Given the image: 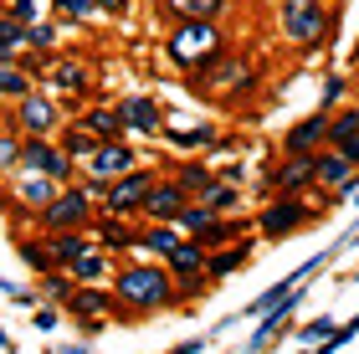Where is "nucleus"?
<instances>
[{"mask_svg": "<svg viewBox=\"0 0 359 354\" xmlns=\"http://www.w3.org/2000/svg\"><path fill=\"white\" fill-rule=\"evenodd\" d=\"M334 334V318H313V324H303V339H329Z\"/></svg>", "mask_w": 359, "mask_h": 354, "instance_id": "obj_39", "label": "nucleus"}, {"mask_svg": "<svg viewBox=\"0 0 359 354\" xmlns=\"http://www.w3.org/2000/svg\"><path fill=\"white\" fill-rule=\"evenodd\" d=\"M41 83H46V98H83L93 88V67L83 57H46Z\"/></svg>", "mask_w": 359, "mask_h": 354, "instance_id": "obj_11", "label": "nucleus"}, {"mask_svg": "<svg viewBox=\"0 0 359 354\" xmlns=\"http://www.w3.org/2000/svg\"><path fill=\"white\" fill-rule=\"evenodd\" d=\"M57 180H46V175H31V170H15L11 175V205H21L26 216H36L41 205H52L57 200Z\"/></svg>", "mask_w": 359, "mask_h": 354, "instance_id": "obj_15", "label": "nucleus"}, {"mask_svg": "<svg viewBox=\"0 0 359 354\" xmlns=\"http://www.w3.org/2000/svg\"><path fill=\"white\" fill-rule=\"evenodd\" d=\"M113 114H118L123 134H139V139H154L159 128H165V108H159L149 93H128V98H118Z\"/></svg>", "mask_w": 359, "mask_h": 354, "instance_id": "obj_13", "label": "nucleus"}, {"mask_svg": "<svg viewBox=\"0 0 359 354\" xmlns=\"http://www.w3.org/2000/svg\"><path fill=\"white\" fill-rule=\"evenodd\" d=\"M170 180H175L180 190H185L190 200H201V196H205V185L216 180V175H210L205 165H175V175H170Z\"/></svg>", "mask_w": 359, "mask_h": 354, "instance_id": "obj_30", "label": "nucleus"}, {"mask_svg": "<svg viewBox=\"0 0 359 354\" xmlns=\"http://www.w3.org/2000/svg\"><path fill=\"white\" fill-rule=\"evenodd\" d=\"M57 272H67L72 287H103V282L113 278V257H108L103 247H93V241H88V247L77 252L67 267H57Z\"/></svg>", "mask_w": 359, "mask_h": 354, "instance_id": "obj_18", "label": "nucleus"}, {"mask_svg": "<svg viewBox=\"0 0 359 354\" xmlns=\"http://www.w3.org/2000/svg\"><path fill=\"white\" fill-rule=\"evenodd\" d=\"M108 293L118 298L123 318H149V313L180 303V287L165 272V262H123V267H113V287Z\"/></svg>", "mask_w": 359, "mask_h": 354, "instance_id": "obj_1", "label": "nucleus"}, {"mask_svg": "<svg viewBox=\"0 0 359 354\" xmlns=\"http://www.w3.org/2000/svg\"><path fill=\"white\" fill-rule=\"evenodd\" d=\"M77 123H83V128H88V134H93L97 144L128 139V134H123V123H118V114H113V108H83V114H77Z\"/></svg>", "mask_w": 359, "mask_h": 354, "instance_id": "obj_24", "label": "nucleus"}, {"mask_svg": "<svg viewBox=\"0 0 359 354\" xmlns=\"http://www.w3.org/2000/svg\"><path fill=\"white\" fill-rule=\"evenodd\" d=\"M323 134H329V114H313V118H303V123L287 134L283 154H318V149H323Z\"/></svg>", "mask_w": 359, "mask_h": 354, "instance_id": "obj_21", "label": "nucleus"}, {"mask_svg": "<svg viewBox=\"0 0 359 354\" xmlns=\"http://www.w3.org/2000/svg\"><path fill=\"white\" fill-rule=\"evenodd\" d=\"M15 165H21V134H15V128H0V180H11Z\"/></svg>", "mask_w": 359, "mask_h": 354, "instance_id": "obj_33", "label": "nucleus"}, {"mask_svg": "<svg viewBox=\"0 0 359 354\" xmlns=\"http://www.w3.org/2000/svg\"><path fill=\"white\" fill-rule=\"evenodd\" d=\"M313 159L318 154H283V165L267 175V190L272 196H303L313 185Z\"/></svg>", "mask_w": 359, "mask_h": 354, "instance_id": "obj_17", "label": "nucleus"}, {"mask_svg": "<svg viewBox=\"0 0 359 354\" xmlns=\"http://www.w3.org/2000/svg\"><path fill=\"white\" fill-rule=\"evenodd\" d=\"M67 123L62 118V108H57V98H46V93H36L31 88L26 98H15V114H11V128L21 139H57V128Z\"/></svg>", "mask_w": 359, "mask_h": 354, "instance_id": "obj_7", "label": "nucleus"}, {"mask_svg": "<svg viewBox=\"0 0 359 354\" xmlns=\"http://www.w3.org/2000/svg\"><path fill=\"white\" fill-rule=\"evenodd\" d=\"M201 205H205V211H216V216H231L236 205H241V190H236L231 180H221V175H216V180L205 185V196H201Z\"/></svg>", "mask_w": 359, "mask_h": 354, "instance_id": "obj_27", "label": "nucleus"}, {"mask_svg": "<svg viewBox=\"0 0 359 354\" xmlns=\"http://www.w3.org/2000/svg\"><path fill=\"white\" fill-rule=\"evenodd\" d=\"M77 170H83V185H108V180H118V175L139 170V154L128 149V139H113V144H97Z\"/></svg>", "mask_w": 359, "mask_h": 354, "instance_id": "obj_10", "label": "nucleus"}, {"mask_svg": "<svg viewBox=\"0 0 359 354\" xmlns=\"http://www.w3.org/2000/svg\"><path fill=\"white\" fill-rule=\"evenodd\" d=\"M252 6H272V0H252Z\"/></svg>", "mask_w": 359, "mask_h": 354, "instance_id": "obj_44", "label": "nucleus"}, {"mask_svg": "<svg viewBox=\"0 0 359 354\" xmlns=\"http://www.w3.org/2000/svg\"><path fill=\"white\" fill-rule=\"evenodd\" d=\"M57 324H62V308H52V303H46V308H36V329H41V334H52Z\"/></svg>", "mask_w": 359, "mask_h": 354, "instance_id": "obj_38", "label": "nucleus"}, {"mask_svg": "<svg viewBox=\"0 0 359 354\" xmlns=\"http://www.w3.org/2000/svg\"><path fill=\"white\" fill-rule=\"evenodd\" d=\"M57 354H88V349L83 344H67V349H57Z\"/></svg>", "mask_w": 359, "mask_h": 354, "instance_id": "obj_43", "label": "nucleus"}, {"mask_svg": "<svg viewBox=\"0 0 359 354\" xmlns=\"http://www.w3.org/2000/svg\"><path fill=\"white\" fill-rule=\"evenodd\" d=\"M31 88H36V77H31V72L21 67V57L0 62V98H6V103H15V98H26Z\"/></svg>", "mask_w": 359, "mask_h": 354, "instance_id": "obj_26", "label": "nucleus"}, {"mask_svg": "<svg viewBox=\"0 0 359 354\" xmlns=\"http://www.w3.org/2000/svg\"><path fill=\"white\" fill-rule=\"evenodd\" d=\"M154 175H159V170L139 165V170L118 175V180H108V185H83V190L97 200V211H103V216H123V221H134V216L144 211V196H149Z\"/></svg>", "mask_w": 359, "mask_h": 354, "instance_id": "obj_3", "label": "nucleus"}, {"mask_svg": "<svg viewBox=\"0 0 359 354\" xmlns=\"http://www.w3.org/2000/svg\"><path fill=\"white\" fill-rule=\"evenodd\" d=\"M57 149H62V154H67V159H72V165H83V159H88V154L97 149V139H93V134H88V128H83V123H77V118H72V123H62V128H57Z\"/></svg>", "mask_w": 359, "mask_h": 354, "instance_id": "obj_25", "label": "nucleus"}, {"mask_svg": "<svg viewBox=\"0 0 359 354\" xmlns=\"http://www.w3.org/2000/svg\"><path fill=\"white\" fill-rule=\"evenodd\" d=\"M165 52H170V62L185 77H201L205 67H216V62L226 57V31L216 21H180L170 31Z\"/></svg>", "mask_w": 359, "mask_h": 354, "instance_id": "obj_2", "label": "nucleus"}, {"mask_svg": "<svg viewBox=\"0 0 359 354\" xmlns=\"http://www.w3.org/2000/svg\"><path fill=\"white\" fill-rule=\"evenodd\" d=\"M313 221V205H303L298 196H277L262 216H257V226H262L267 236H287V231H298V226H308Z\"/></svg>", "mask_w": 359, "mask_h": 354, "instance_id": "obj_16", "label": "nucleus"}, {"mask_svg": "<svg viewBox=\"0 0 359 354\" xmlns=\"http://www.w3.org/2000/svg\"><path fill=\"white\" fill-rule=\"evenodd\" d=\"M15 170H31V175H46L57 185H72V159L57 149V139H21V165Z\"/></svg>", "mask_w": 359, "mask_h": 354, "instance_id": "obj_12", "label": "nucleus"}, {"mask_svg": "<svg viewBox=\"0 0 359 354\" xmlns=\"http://www.w3.org/2000/svg\"><path fill=\"white\" fill-rule=\"evenodd\" d=\"M62 313H72L77 324H83V334H97L108 318H123L118 298H113L108 287H72L67 303H62Z\"/></svg>", "mask_w": 359, "mask_h": 354, "instance_id": "obj_9", "label": "nucleus"}, {"mask_svg": "<svg viewBox=\"0 0 359 354\" xmlns=\"http://www.w3.org/2000/svg\"><path fill=\"white\" fill-rule=\"evenodd\" d=\"M57 11L67 15V21H88V15H97L93 0H57Z\"/></svg>", "mask_w": 359, "mask_h": 354, "instance_id": "obj_36", "label": "nucleus"}, {"mask_svg": "<svg viewBox=\"0 0 359 354\" xmlns=\"http://www.w3.org/2000/svg\"><path fill=\"white\" fill-rule=\"evenodd\" d=\"M175 149H201V144H216V123H195V128H175V123H165L159 128Z\"/></svg>", "mask_w": 359, "mask_h": 354, "instance_id": "obj_29", "label": "nucleus"}, {"mask_svg": "<svg viewBox=\"0 0 359 354\" xmlns=\"http://www.w3.org/2000/svg\"><path fill=\"white\" fill-rule=\"evenodd\" d=\"M93 216H97V200L88 196V190L83 185H62L57 200L31 216V226H36L41 236H52V231H88Z\"/></svg>", "mask_w": 359, "mask_h": 354, "instance_id": "obj_5", "label": "nucleus"}, {"mask_svg": "<svg viewBox=\"0 0 359 354\" xmlns=\"http://www.w3.org/2000/svg\"><path fill=\"white\" fill-rule=\"evenodd\" d=\"M252 83H257V62H247V57H221L216 67H205L195 77V88L205 98H241V93H252Z\"/></svg>", "mask_w": 359, "mask_h": 354, "instance_id": "obj_8", "label": "nucleus"}, {"mask_svg": "<svg viewBox=\"0 0 359 354\" xmlns=\"http://www.w3.org/2000/svg\"><path fill=\"white\" fill-rule=\"evenodd\" d=\"M180 241H185V231H180L175 221H149V226L139 231V252H154L159 262H165V257L180 247Z\"/></svg>", "mask_w": 359, "mask_h": 354, "instance_id": "obj_22", "label": "nucleus"}, {"mask_svg": "<svg viewBox=\"0 0 359 354\" xmlns=\"http://www.w3.org/2000/svg\"><path fill=\"white\" fill-rule=\"evenodd\" d=\"M277 31L292 41V46H318V41H329V31H334V15L323 0H277Z\"/></svg>", "mask_w": 359, "mask_h": 354, "instance_id": "obj_4", "label": "nucleus"}, {"mask_svg": "<svg viewBox=\"0 0 359 354\" xmlns=\"http://www.w3.org/2000/svg\"><path fill=\"white\" fill-rule=\"evenodd\" d=\"M175 226L185 231V241H195V247H205V252H216V247H231V241L247 231V221H241V216H216V211H205L201 200H190L185 211L175 216Z\"/></svg>", "mask_w": 359, "mask_h": 354, "instance_id": "obj_6", "label": "nucleus"}, {"mask_svg": "<svg viewBox=\"0 0 359 354\" xmlns=\"http://www.w3.org/2000/svg\"><path fill=\"white\" fill-rule=\"evenodd\" d=\"M339 154H344V159H349V165L359 170V134H354V139H344V144H339Z\"/></svg>", "mask_w": 359, "mask_h": 354, "instance_id": "obj_40", "label": "nucleus"}, {"mask_svg": "<svg viewBox=\"0 0 359 354\" xmlns=\"http://www.w3.org/2000/svg\"><path fill=\"white\" fill-rule=\"evenodd\" d=\"M210 339H185V344H175V349H165V354H201Z\"/></svg>", "mask_w": 359, "mask_h": 354, "instance_id": "obj_42", "label": "nucleus"}, {"mask_svg": "<svg viewBox=\"0 0 359 354\" xmlns=\"http://www.w3.org/2000/svg\"><path fill=\"white\" fill-rule=\"evenodd\" d=\"M159 11L175 15V21H221L226 0H159Z\"/></svg>", "mask_w": 359, "mask_h": 354, "instance_id": "obj_23", "label": "nucleus"}, {"mask_svg": "<svg viewBox=\"0 0 359 354\" xmlns=\"http://www.w3.org/2000/svg\"><path fill=\"white\" fill-rule=\"evenodd\" d=\"M334 98H344V77H329V83H323V98H318V114H329V108H334Z\"/></svg>", "mask_w": 359, "mask_h": 354, "instance_id": "obj_37", "label": "nucleus"}, {"mask_svg": "<svg viewBox=\"0 0 359 354\" xmlns=\"http://www.w3.org/2000/svg\"><path fill=\"white\" fill-rule=\"evenodd\" d=\"M185 205H190L185 190H180L170 175H154V185H149V196H144V211H139V216H144V221H175Z\"/></svg>", "mask_w": 359, "mask_h": 354, "instance_id": "obj_19", "label": "nucleus"}, {"mask_svg": "<svg viewBox=\"0 0 359 354\" xmlns=\"http://www.w3.org/2000/svg\"><path fill=\"white\" fill-rule=\"evenodd\" d=\"M67 293H72V278H67V272H41V298L46 303H67Z\"/></svg>", "mask_w": 359, "mask_h": 354, "instance_id": "obj_34", "label": "nucleus"}, {"mask_svg": "<svg viewBox=\"0 0 359 354\" xmlns=\"http://www.w3.org/2000/svg\"><path fill=\"white\" fill-rule=\"evenodd\" d=\"M247 252H252L247 241H236V247H226V252H210V257H205V278H210V282H216V278H231V272L247 262Z\"/></svg>", "mask_w": 359, "mask_h": 354, "instance_id": "obj_28", "label": "nucleus"}, {"mask_svg": "<svg viewBox=\"0 0 359 354\" xmlns=\"http://www.w3.org/2000/svg\"><path fill=\"white\" fill-rule=\"evenodd\" d=\"M359 134V108H344V114H329V134H323V149H339L344 139Z\"/></svg>", "mask_w": 359, "mask_h": 354, "instance_id": "obj_32", "label": "nucleus"}, {"mask_svg": "<svg viewBox=\"0 0 359 354\" xmlns=\"http://www.w3.org/2000/svg\"><path fill=\"white\" fill-rule=\"evenodd\" d=\"M15 252L26 257V267L36 272V278H41V272H52V262H46V247H41V241H15Z\"/></svg>", "mask_w": 359, "mask_h": 354, "instance_id": "obj_35", "label": "nucleus"}, {"mask_svg": "<svg viewBox=\"0 0 359 354\" xmlns=\"http://www.w3.org/2000/svg\"><path fill=\"white\" fill-rule=\"evenodd\" d=\"M26 52V21H15V15H0V62L21 57Z\"/></svg>", "mask_w": 359, "mask_h": 354, "instance_id": "obj_31", "label": "nucleus"}, {"mask_svg": "<svg viewBox=\"0 0 359 354\" xmlns=\"http://www.w3.org/2000/svg\"><path fill=\"white\" fill-rule=\"evenodd\" d=\"M139 231H144V226H134V221L97 211L93 226H88V241H93V247H103L108 257H113V252H128V257H134V252H139Z\"/></svg>", "mask_w": 359, "mask_h": 354, "instance_id": "obj_14", "label": "nucleus"}, {"mask_svg": "<svg viewBox=\"0 0 359 354\" xmlns=\"http://www.w3.org/2000/svg\"><path fill=\"white\" fill-rule=\"evenodd\" d=\"M349 180H354L349 159L339 154V149H318V159H313V185H323V190H334V196H339Z\"/></svg>", "mask_w": 359, "mask_h": 354, "instance_id": "obj_20", "label": "nucleus"}, {"mask_svg": "<svg viewBox=\"0 0 359 354\" xmlns=\"http://www.w3.org/2000/svg\"><path fill=\"white\" fill-rule=\"evenodd\" d=\"M93 6L103 11V15H123V11H128V0H93Z\"/></svg>", "mask_w": 359, "mask_h": 354, "instance_id": "obj_41", "label": "nucleus"}]
</instances>
